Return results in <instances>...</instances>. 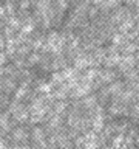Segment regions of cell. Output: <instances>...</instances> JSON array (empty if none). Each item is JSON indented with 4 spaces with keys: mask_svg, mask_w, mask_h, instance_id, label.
Listing matches in <instances>:
<instances>
[{
    "mask_svg": "<svg viewBox=\"0 0 139 149\" xmlns=\"http://www.w3.org/2000/svg\"><path fill=\"white\" fill-rule=\"evenodd\" d=\"M2 143H3V141H2V140H0V149H2V148H5V146H3Z\"/></svg>",
    "mask_w": 139,
    "mask_h": 149,
    "instance_id": "1",
    "label": "cell"
}]
</instances>
